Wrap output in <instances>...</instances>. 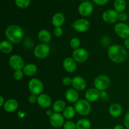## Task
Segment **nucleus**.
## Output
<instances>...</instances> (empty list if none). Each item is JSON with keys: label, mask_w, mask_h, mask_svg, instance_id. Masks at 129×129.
Instances as JSON below:
<instances>
[{"label": "nucleus", "mask_w": 129, "mask_h": 129, "mask_svg": "<svg viewBox=\"0 0 129 129\" xmlns=\"http://www.w3.org/2000/svg\"><path fill=\"white\" fill-rule=\"evenodd\" d=\"M54 112H52V110H47L46 111V112H45V113H46L47 115L48 116V117H50L52 115H53V113H54Z\"/></svg>", "instance_id": "41"}, {"label": "nucleus", "mask_w": 129, "mask_h": 129, "mask_svg": "<svg viewBox=\"0 0 129 129\" xmlns=\"http://www.w3.org/2000/svg\"><path fill=\"white\" fill-rule=\"evenodd\" d=\"M64 129H76V124L73 121H67L63 126Z\"/></svg>", "instance_id": "31"}, {"label": "nucleus", "mask_w": 129, "mask_h": 129, "mask_svg": "<svg viewBox=\"0 0 129 129\" xmlns=\"http://www.w3.org/2000/svg\"><path fill=\"white\" fill-rule=\"evenodd\" d=\"M64 117L60 113L54 112L50 117V123L54 128H59L63 127L64 124Z\"/></svg>", "instance_id": "12"}, {"label": "nucleus", "mask_w": 129, "mask_h": 129, "mask_svg": "<svg viewBox=\"0 0 129 129\" xmlns=\"http://www.w3.org/2000/svg\"><path fill=\"white\" fill-rule=\"evenodd\" d=\"M28 87L30 93L39 96L42 93L44 89V86L40 79L38 78H32L28 84Z\"/></svg>", "instance_id": "4"}, {"label": "nucleus", "mask_w": 129, "mask_h": 129, "mask_svg": "<svg viewBox=\"0 0 129 129\" xmlns=\"http://www.w3.org/2000/svg\"><path fill=\"white\" fill-rule=\"evenodd\" d=\"M108 112L112 117L114 118H118L122 115L123 109L120 104L118 103H113L110 106Z\"/></svg>", "instance_id": "20"}, {"label": "nucleus", "mask_w": 129, "mask_h": 129, "mask_svg": "<svg viewBox=\"0 0 129 129\" xmlns=\"http://www.w3.org/2000/svg\"><path fill=\"white\" fill-rule=\"evenodd\" d=\"M93 11V5L90 1H87L81 3L78 7V12L81 16H88Z\"/></svg>", "instance_id": "13"}, {"label": "nucleus", "mask_w": 129, "mask_h": 129, "mask_svg": "<svg viewBox=\"0 0 129 129\" xmlns=\"http://www.w3.org/2000/svg\"><path fill=\"white\" fill-rule=\"evenodd\" d=\"M124 125L127 129H129V110L124 117Z\"/></svg>", "instance_id": "37"}, {"label": "nucleus", "mask_w": 129, "mask_h": 129, "mask_svg": "<svg viewBox=\"0 0 129 129\" xmlns=\"http://www.w3.org/2000/svg\"><path fill=\"white\" fill-rule=\"evenodd\" d=\"M108 55L109 59L113 62L122 63L127 60L128 52L123 46L118 44H114L108 47Z\"/></svg>", "instance_id": "1"}, {"label": "nucleus", "mask_w": 129, "mask_h": 129, "mask_svg": "<svg viewBox=\"0 0 129 129\" xmlns=\"http://www.w3.org/2000/svg\"><path fill=\"white\" fill-rule=\"evenodd\" d=\"M3 107L5 112L8 113H13L18 108V103L15 99L11 98L6 100Z\"/></svg>", "instance_id": "18"}, {"label": "nucleus", "mask_w": 129, "mask_h": 129, "mask_svg": "<svg viewBox=\"0 0 129 129\" xmlns=\"http://www.w3.org/2000/svg\"><path fill=\"white\" fill-rule=\"evenodd\" d=\"M37 103L42 108H48L52 105L51 98L48 94L42 93L41 94L38 96Z\"/></svg>", "instance_id": "17"}, {"label": "nucleus", "mask_w": 129, "mask_h": 129, "mask_svg": "<svg viewBox=\"0 0 129 129\" xmlns=\"http://www.w3.org/2000/svg\"><path fill=\"white\" fill-rule=\"evenodd\" d=\"M9 65L14 71L23 70L25 67L23 59L18 54L12 55L9 59Z\"/></svg>", "instance_id": "7"}, {"label": "nucleus", "mask_w": 129, "mask_h": 129, "mask_svg": "<svg viewBox=\"0 0 129 129\" xmlns=\"http://www.w3.org/2000/svg\"><path fill=\"white\" fill-rule=\"evenodd\" d=\"M72 86L78 91H83L86 88V81L83 77L76 76L73 78Z\"/></svg>", "instance_id": "14"}, {"label": "nucleus", "mask_w": 129, "mask_h": 129, "mask_svg": "<svg viewBox=\"0 0 129 129\" xmlns=\"http://www.w3.org/2000/svg\"><path fill=\"white\" fill-rule=\"evenodd\" d=\"M113 129H125V128H124V127H123V125H116L115 127H114V128Z\"/></svg>", "instance_id": "42"}, {"label": "nucleus", "mask_w": 129, "mask_h": 129, "mask_svg": "<svg viewBox=\"0 0 129 129\" xmlns=\"http://www.w3.org/2000/svg\"><path fill=\"white\" fill-rule=\"evenodd\" d=\"M81 1H88V0H81Z\"/></svg>", "instance_id": "43"}, {"label": "nucleus", "mask_w": 129, "mask_h": 129, "mask_svg": "<svg viewBox=\"0 0 129 129\" xmlns=\"http://www.w3.org/2000/svg\"><path fill=\"white\" fill-rule=\"evenodd\" d=\"M62 66L64 69L69 73H74L77 69V62L73 57L65 58L63 60Z\"/></svg>", "instance_id": "16"}, {"label": "nucleus", "mask_w": 129, "mask_h": 129, "mask_svg": "<svg viewBox=\"0 0 129 129\" xmlns=\"http://www.w3.org/2000/svg\"><path fill=\"white\" fill-rule=\"evenodd\" d=\"M37 98L38 96H37L36 95L31 94L28 98V100L29 103H31V104H34L35 103H37Z\"/></svg>", "instance_id": "35"}, {"label": "nucleus", "mask_w": 129, "mask_h": 129, "mask_svg": "<svg viewBox=\"0 0 129 129\" xmlns=\"http://www.w3.org/2000/svg\"><path fill=\"white\" fill-rule=\"evenodd\" d=\"M127 4L125 0H115L114 3V8L116 11L120 13L125 10Z\"/></svg>", "instance_id": "28"}, {"label": "nucleus", "mask_w": 129, "mask_h": 129, "mask_svg": "<svg viewBox=\"0 0 129 129\" xmlns=\"http://www.w3.org/2000/svg\"><path fill=\"white\" fill-rule=\"evenodd\" d=\"M69 45H70L71 49H73V50H76V49H78V48H79V46L81 45V41L78 38L74 37L70 40Z\"/></svg>", "instance_id": "29"}, {"label": "nucleus", "mask_w": 129, "mask_h": 129, "mask_svg": "<svg viewBox=\"0 0 129 129\" xmlns=\"http://www.w3.org/2000/svg\"><path fill=\"white\" fill-rule=\"evenodd\" d=\"M74 108L76 113L82 116H87L90 113L91 111V106L90 102L86 100H79L74 105Z\"/></svg>", "instance_id": "3"}, {"label": "nucleus", "mask_w": 129, "mask_h": 129, "mask_svg": "<svg viewBox=\"0 0 129 129\" xmlns=\"http://www.w3.org/2000/svg\"><path fill=\"white\" fill-rule=\"evenodd\" d=\"M93 2L98 5H103L108 2L109 0H93Z\"/></svg>", "instance_id": "38"}, {"label": "nucleus", "mask_w": 129, "mask_h": 129, "mask_svg": "<svg viewBox=\"0 0 129 129\" xmlns=\"http://www.w3.org/2000/svg\"><path fill=\"white\" fill-rule=\"evenodd\" d=\"M124 45H125V47L126 49L129 50V38L125 40Z\"/></svg>", "instance_id": "40"}, {"label": "nucleus", "mask_w": 129, "mask_h": 129, "mask_svg": "<svg viewBox=\"0 0 129 129\" xmlns=\"http://www.w3.org/2000/svg\"><path fill=\"white\" fill-rule=\"evenodd\" d=\"M12 43L8 40H3L0 43V50L4 54H10L13 50Z\"/></svg>", "instance_id": "24"}, {"label": "nucleus", "mask_w": 129, "mask_h": 129, "mask_svg": "<svg viewBox=\"0 0 129 129\" xmlns=\"http://www.w3.org/2000/svg\"><path fill=\"white\" fill-rule=\"evenodd\" d=\"M72 27L78 32L83 33L88 31L90 28V23L88 20L84 18H80L76 20L73 24Z\"/></svg>", "instance_id": "10"}, {"label": "nucleus", "mask_w": 129, "mask_h": 129, "mask_svg": "<svg viewBox=\"0 0 129 129\" xmlns=\"http://www.w3.org/2000/svg\"><path fill=\"white\" fill-rule=\"evenodd\" d=\"M79 93L74 88H69L66 91L65 98L69 103H76L79 100Z\"/></svg>", "instance_id": "19"}, {"label": "nucleus", "mask_w": 129, "mask_h": 129, "mask_svg": "<svg viewBox=\"0 0 129 129\" xmlns=\"http://www.w3.org/2000/svg\"><path fill=\"white\" fill-rule=\"evenodd\" d=\"M23 71L25 75L26 76H33L35 75L37 72V67L35 64L29 63L26 64L23 69Z\"/></svg>", "instance_id": "23"}, {"label": "nucleus", "mask_w": 129, "mask_h": 129, "mask_svg": "<svg viewBox=\"0 0 129 129\" xmlns=\"http://www.w3.org/2000/svg\"><path fill=\"white\" fill-rule=\"evenodd\" d=\"M63 34V29L62 27H55L54 30V35L57 37H60Z\"/></svg>", "instance_id": "33"}, {"label": "nucleus", "mask_w": 129, "mask_h": 129, "mask_svg": "<svg viewBox=\"0 0 129 129\" xmlns=\"http://www.w3.org/2000/svg\"><path fill=\"white\" fill-rule=\"evenodd\" d=\"M5 37L12 44H18L24 37L23 30L19 25H11L5 30Z\"/></svg>", "instance_id": "2"}, {"label": "nucleus", "mask_w": 129, "mask_h": 129, "mask_svg": "<svg viewBox=\"0 0 129 129\" xmlns=\"http://www.w3.org/2000/svg\"><path fill=\"white\" fill-rule=\"evenodd\" d=\"M76 110L74 107L72 106H68L66 107L64 110L62 112V115L66 119L71 120L73 118L76 114Z\"/></svg>", "instance_id": "26"}, {"label": "nucleus", "mask_w": 129, "mask_h": 129, "mask_svg": "<svg viewBox=\"0 0 129 129\" xmlns=\"http://www.w3.org/2000/svg\"><path fill=\"white\" fill-rule=\"evenodd\" d=\"M50 52V46L47 44H44V43L37 45L34 50V56L39 59H45L49 55Z\"/></svg>", "instance_id": "6"}, {"label": "nucleus", "mask_w": 129, "mask_h": 129, "mask_svg": "<svg viewBox=\"0 0 129 129\" xmlns=\"http://www.w3.org/2000/svg\"><path fill=\"white\" fill-rule=\"evenodd\" d=\"M115 32L121 39L129 38V25L123 22L117 23L114 26Z\"/></svg>", "instance_id": "8"}, {"label": "nucleus", "mask_w": 129, "mask_h": 129, "mask_svg": "<svg viewBox=\"0 0 129 129\" xmlns=\"http://www.w3.org/2000/svg\"><path fill=\"white\" fill-rule=\"evenodd\" d=\"M72 81H73V78H71L70 77H65L62 79V84L64 86H69L71 84L72 85Z\"/></svg>", "instance_id": "34"}, {"label": "nucleus", "mask_w": 129, "mask_h": 129, "mask_svg": "<svg viewBox=\"0 0 129 129\" xmlns=\"http://www.w3.org/2000/svg\"><path fill=\"white\" fill-rule=\"evenodd\" d=\"M127 18H128L127 15L125 13H120L118 14V20H120L121 22H124L127 21Z\"/></svg>", "instance_id": "36"}, {"label": "nucleus", "mask_w": 129, "mask_h": 129, "mask_svg": "<svg viewBox=\"0 0 129 129\" xmlns=\"http://www.w3.org/2000/svg\"><path fill=\"white\" fill-rule=\"evenodd\" d=\"M76 129H90L91 123L87 118H81L76 122Z\"/></svg>", "instance_id": "27"}, {"label": "nucleus", "mask_w": 129, "mask_h": 129, "mask_svg": "<svg viewBox=\"0 0 129 129\" xmlns=\"http://www.w3.org/2000/svg\"><path fill=\"white\" fill-rule=\"evenodd\" d=\"M24 76V73L23 71L21 70H19V71H15L14 72L13 74V78L16 81H20L23 79Z\"/></svg>", "instance_id": "32"}, {"label": "nucleus", "mask_w": 129, "mask_h": 129, "mask_svg": "<svg viewBox=\"0 0 129 129\" xmlns=\"http://www.w3.org/2000/svg\"><path fill=\"white\" fill-rule=\"evenodd\" d=\"M15 2L20 8H26L30 5V0H15Z\"/></svg>", "instance_id": "30"}, {"label": "nucleus", "mask_w": 129, "mask_h": 129, "mask_svg": "<svg viewBox=\"0 0 129 129\" xmlns=\"http://www.w3.org/2000/svg\"><path fill=\"white\" fill-rule=\"evenodd\" d=\"M65 102L62 100H58L55 101L52 105V110L55 113H60L63 112L66 107Z\"/></svg>", "instance_id": "25"}, {"label": "nucleus", "mask_w": 129, "mask_h": 129, "mask_svg": "<svg viewBox=\"0 0 129 129\" xmlns=\"http://www.w3.org/2000/svg\"><path fill=\"white\" fill-rule=\"evenodd\" d=\"M111 81L109 77L105 74L99 75L94 81V86L96 89L100 91H103L109 88Z\"/></svg>", "instance_id": "5"}, {"label": "nucleus", "mask_w": 129, "mask_h": 129, "mask_svg": "<svg viewBox=\"0 0 129 129\" xmlns=\"http://www.w3.org/2000/svg\"><path fill=\"white\" fill-rule=\"evenodd\" d=\"M103 129H110V128H103Z\"/></svg>", "instance_id": "44"}, {"label": "nucleus", "mask_w": 129, "mask_h": 129, "mask_svg": "<svg viewBox=\"0 0 129 129\" xmlns=\"http://www.w3.org/2000/svg\"><path fill=\"white\" fill-rule=\"evenodd\" d=\"M72 55L76 62L83 63L88 60L89 57V52L86 49L81 47L74 50Z\"/></svg>", "instance_id": "9"}, {"label": "nucleus", "mask_w": 129, "mask_h": 129, "mask_svg": "<svg viewBox=\"0 0 129 129\" xmlns=\"http://www.w3.org/2000/svg\"><path fill=\"white\" fill-rule=\"evenodd\" d=\"M84 96L87 101L90 103H93L98 101L101 97L100 91L95 88H89L86 91Z\"/></svg>", "instance_id": "15"}, {"label": "nucleus", "mask_w": 129, "mask_h": 129, "mask_svg": "<svg viewBox=\"0 0 129 129\" xmlns=\"http://www.w3.org/2000/svg\"><path fill=\"white\" fill-rule=\"evenodd\" d=\"M118 13L114 10H107L103 12L102 18L104 21L107 23H115L118 20Z\"/></svg>", "instance_id": "11"}, {"label": "nucleus", "mask_w": 129, "mask_h": 129, "mask_svg": "<svg viewBox=\"0 0 129 129\" xmlns=\"http://www.w3.org/2000/svg\"><path fill=\"white\" fill-rule=\"evenodd\" d=\"M65 22V16L61 13H56L52 18V23L54 27H61Z\"/></svg>", "instance_id": "21"}, {"label": "nucleus", "mask_w": 129, "mask_h": 129, "mask_svg": "<svg viewBox=\"0 0 129 129\" xmlns=\"http://www.w3.org/2000/svg\"><path fill=\"white\" fill-rule=\"evenodd\" d=\"M5 103V100H4L3 96L2 95H1L0 96V107H3Z\"/></svg>", "instance_id": "39"}, {"label": "nucleus", "mask_w": 129, "mask_h": 129, "mask_svg": "<svg viewBox=\"0 0 129 129\" xmlns=\"http://www.w3.org/2000/svg\"><path fill=\"white\" fill-rule=\"evenodd\" d=\"M38 39L44 44H48L51 41V34L47 30L43 29V30H40L38 33Z\"/></svg>", "instance_id": "22"}]
</instances>
